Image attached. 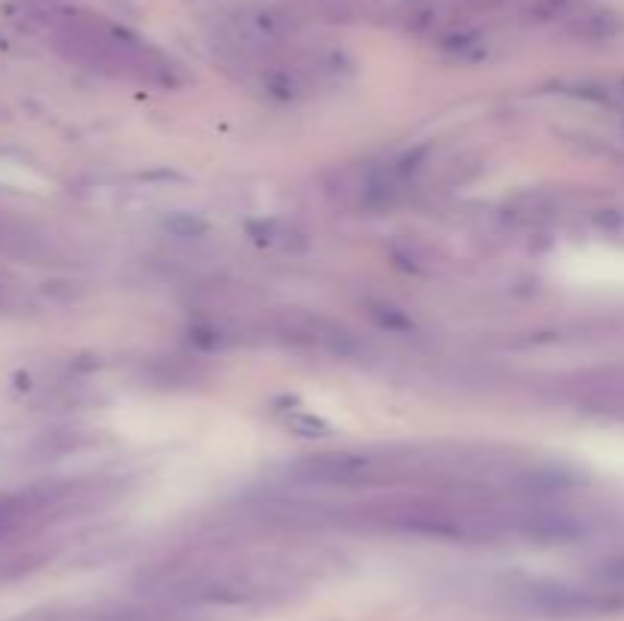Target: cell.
Instances as JSON below:
<instances>
[{
    "instance_id": "obj_1",
    "label": "cell",
    "mask_w": 624,
    "mask_h": 621,
    "mask_svg": "<svg viewBox=\"0 0 624 621\" xmlns=\"http://www.w3.org/2000/svg\"><path fill=\"white\" fill-rule=\"evenodd\" d=\"M302 579V570L281 558L204 555L180 558L147 576V594L180 603H250L281 597Z\"/></svg>"
},
{
    "instance_id": "obj_2",
    "label": "cell",
    "mask_w": 624,
    "mask_h": 621,
    "mask_svg": "<svg viewBox=\"0 0 624 621\" xmlns=\"http://www.w3.org/2000/svg\"><path fill=\"white\" fill-rule=\"evenodd\" d=\"M55 19L58 46L67 52V58L83 61L110 77H122L153 89H180L186 83L183 67L171 55L150 46L122 25L74 10H58Z\"/></svg>"
},
{
    "instance_id": "obj_3",
    "label": "cell",
    "mask_w": 624,
    "mask_h": 621,
    "mask_svg": "<svg viewBox=\"0 0 624 621\" xmlns=\"http://www.w3.org/2000/svg\"><path fill=\"white\" fill-rule=\"evenodd\" d=\"M271 332L293 344L302 351H317V354H348L351 351V335L348 329H341L338 323L317 317V314H302V311H281L271 317Z\"/></svg>"
},
{
    "instance_id": "obj_4",
    "label": "cell",
    "mask_w": 624,
    "mask_h": 621,
    "mask_svg": "<svg viewBox=\"0 0 624 621\" xmlns=\"http://www.w3.org/2000/svg\"><path fill=\"white\" fill-rule=\"evenodd\" d=\"M469 10H478V13H491V10H500L506 0H463Z\"/></svg>"
}]
</instances>
